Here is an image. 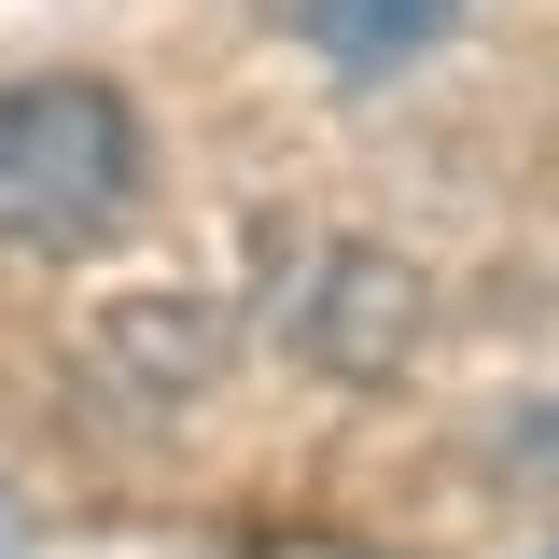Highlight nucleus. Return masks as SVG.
<instances>
[{"label":"nucleus","mask_w":559,"mask_h":559,"mask_svg":"<svg viewBox=\"0 0 559 559\" xmlns=\"http://www.w3.org/2000/svg\"><path fill=\"white\" fill-rule=\"evenodd\" d=\"M0 559H28V532H14V503H0Z\"/></svg>","instance_id":"4"},{"label":"nucleus","mask_w":559,"mask_h":559,"mask_svg":"<svg viewBox=\"0 0 559 559\" xmlns=\"http://www.w3.org/2000/svg\"><path fill=\"white\" fill-rule=\"evenodd\" d=\"M154 182V140L98 70H14L0 84V252H98Z\"/></svg>","instance_id":"1"},{"label":"nucleus","mask_w":559,"mask_h":559,"mask_svg":"<svg viewBox=\"0 0 559 559\" xmlns=\"http://www.w3.org/2000/svg\"><path fill=\"white\" fill-rule=\"evenodd\" d=\"M448 28H462V0H308V43H322L349 84H378V70H419Z\"/></svg>","instance_id":"3"},{"label":"nucleus","mask_w":559,"mask_h":559,"mask_svg":"<svg viewBox=\"0 0 559 559\" xmlns=\"http://www.w3.org/2000/svg\"><path fill=\"white\" fill-rule=\"evenodd\" d=\"M294 336L322 349L336 378H378L419 336V266H392V252H322V280L294 294Z\"/></svg>","instance_id":"2"}]
</instances>
